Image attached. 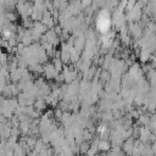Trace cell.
<instances>
[{
  "label": "cell",
  "instance_id": "obj_1",
  "mask_svg": "<svg viewBox=\"0 0 156 156\" xmlns=\"http://www.w3.org/2000/svg\"><path fill=\"white\" fill-rule=\"evenodd\" d=\"M98 146H99V150H102V151H106V150L110 149V144L107 141H105V140L98 143Z\"/></svg>",
  "mask_w": 156,
  "mask_h": 156
}]
</instances>
